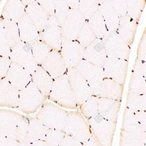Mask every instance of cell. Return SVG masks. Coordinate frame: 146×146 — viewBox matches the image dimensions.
<instances>
[{
  "mask_svg": "<svg viewBox=\"0 0 146 146\" xmlns=\"http://www.w3.org/2000/svg\"><path fill=\"white\" fill-rule=\"evenodd\" d=\"M68 111L50 102H45L36 113L35 117L48 129L64 131Z\"/></svg>",
  "mask_w": 146,
  "mask_h": 146,
  "instance_id": "3",
  "label": "cell"
},
{
  "mask_svg": "<svg viewBox=\"0 0 146 146\" xmlns=\"http://www.w3.org/2000/svg\"><path fill=\"white\" fill-rule=\"evenodd\" d=\"M124 85L114 80L105 78L100 89L98 96L111 100H121Z\"/></svg>",
  "mask_w": 146,
  "mask_h": 146,
  "instance_id": "26",
  "label": "cell"
},
{
  "mask_svg": "<svg viewBox=\"0 0 146 146\" xmlns=\"http://www.w3.org/2000/svg\"><path fill=\"white\" fill-rule=\"evenodd\" d=\"M25 13L22 1H7L3 6L1 18L18 23Z\"/></svg>",
  "mask_w": 146,
  "mask_h": 146,
  "instance_id": "28",
  "label": "cell"
},
{
  "mask_svg": "<svg viewBox=\"0 0 146 146\" xmlns=\"http://www.w3.org/2000/svg\"><path fill=\"white\" fill-rule=\"evenodd\" d=\"M66 73L78 108L93 95L91 90L86 80L76 67L67 69Z\"/></svg>",
  "mask_w": 146,
  "mask_h": 146,
  "instance_id": "11",
  "label": "cell"
},
{
  "mask_svg": "<svg viewBox=\"0 0 146 146\" xmlns=\"http://www.w3.org/2000/svg\"><path fill=\"white\" fill-rule=\"evenodd\" d=\"M69 9H78L80 0L78 1H65Z\"/></svg>",
  "mask_w": 146,
  "mask_h": 146,
  "instance_id": "48",
  "label": "cell"
},
{
  "mask_svg": "<svg viewBox=\"0 0 146 146\" xmlns=\"http://www.w3.org/2000/svg\"><path fill=\"white\" fill-rule=\"evenodd\" d=\"M47 99L31 82L19 93V109L27 115L33 114L38 111Z\"/></svg>",
  "mask_w": 146,
  "mask_h": 146,
  "instance_id": "6",
  "label": "cell"
},
{
  "mask_svg": "<svg viewBox=\"0 0 146 146\" xmlns=\"http://www.w3.org/2000/svg\"><path fill=\"white\" fill-rule=\"evenodd\" d=\"M55 16L60 26L63 25L69 11V7L65 1H54Z\"/></svg>",
  "mask_w": 146,
  "mask_h": 146,
  "instance_id": "40",
  "label": "cell"
},
{
  "mask_svg": "<svg viewBox=\"0 0 146 146\" xmlns=\"http://www.w3.org/2000/svg\"><path fill=\"white\" fill-rule=\"evenodd\" d=\"M137 58L146 61V35H143L138 47Z\"/></svg>",
  "mask_w": 146,
  "mask_h": 146,
  "instance_id": "45",
  "label": "cell"
},
{
  "mask_svg": "<svg viewBox=\"0 0 146 146\" xmlns=\"http://www.w3.org/2000/svg\"><path fill=\"white\" fill-rule=\"evenodd\" d=\"M19 92L5 78L1 80V106L18 108Z\"/></svg>",
  "mask_w": 146,
  "mask_h": 146,
  "instance_id": "23",
  "label": "cell"
},
{
  "mask_svg": "<svg viewBox=\"0 0 146 146\" xmlns=\"http://www.w3.org/2000/svg\"><path fill=\"white\" fill-rule=\"evenodd\" d=\"M129 92L137 95H145L146 77L132 71L129 85Z\"/></svg>",
  "mask_w": 146,
  "mask_h": 146,
  "instance_id": "33",
  "label": "cell"
},
{
  "mask_svg": "<svg viewBox=\"0 0 146 146\" xmlns=\"http://www.w3.org/2000/svg\"><path fill=\"white\" fill-rule=\"evenodd\" d=\"M126 105V107L133 111H146V94L137 95L128 92Z\"/></svg>",
  "mask_w": 146,
  "mask_h": 146,
  "instance_id": "32",
  "label": "cell"
},
{
  "mask_svg": "<svg viewBox=\"0 0 146 146\" xmlns=\"http://www.w3.org/2000/svg\"><path fill=\"white\" fill-rule=\"evenodd\" d=\"M135 113L140 123L146 127V111H135Z\"/></svg>",
  "mask_w": 146,
  "mask_h": 146,
  "instance_id": "47",
  "label": "cell"
},
{
  "mask_svg": "<svg viewBox=\"0 0 146 146\" xmlns=\"http://www.w3.org/2000/svg\"><path fill=\"white\" fill-rule=\"evenodd\" d=\"M108 58L102 40L96 38L84 50L83 59L93 64L103 68Z\"/></svg>",
  "mask_w": 146,
  "mask_h": 146,
  "instance_id": "17",
  "label": "cell"
},
{
  "mask_svg": "<svg viewBox=\"0 0 146 146\" xmlns=\"http://www.w3.org/2000/svg\"><path fill=\"white\" fill-rule=\"evenodd\" d=\"M99 10L104 19L109 32L117 31L120 18L113 8L111 1H100Z\"/></svg>",
  "mask_w": 146,
  "mask_h": 146,
  "instance_id": "27",
  "label": "cell"
},
{
  "mask_svg": "<svg viewBox=\"0 0 146 146\" xmlns=\"http://www.w3.org/2000/svg\"><path fill=\"white\" fill-rule=\"evenodd\" d=\"M96 38L87 20H86L79 33L77 41L85 48Z\"/></svg>",
  "mask_w": 146,
  "mask_h": 146,
  "instance_id": "37",
  "label": "cell"
},
{
  "mask_svg": "<svg viewBox=\"0 0 146 146\" xmlns=\"http://www.w3.org/2000/svg\"><path fill=\"white\" fill-rule=\"evenodd\" d=\"M34 56L38 65H41L52 50L49 45L40 38L32 45Z\"/></svg>",
  "mask_w": 146,
  "mask_h": 146,
  "instance_id": "31",
  "label": "cell"
},
{
  "mask_svg": "<svg viewBox=\"0 0 146 146\" xmlns=\"http://www.w3.org/2000/svg\"><path fill=\"white\" fill-rule=\"evenodd\" d=\"M87 120L92 135L98 146H111L117 123L105 119L98 113Z\"/></svg>",
  "mask_w": 146,
  "mask_h": 146,
  "instance_id": "4",
  "label": "cell"
},
{
  "mask_svg": "<svg viewBox=\"0 0 146 146\" xmlns=\"http://www.w3.org/2000/svg\"><path fill=\"white\" fill-rule=\"evenodd\" d=\"M85 21L78 9H70L66 18L61 27L62 38L77 40Z\"/></svg>",
  "mask_w": 146,
  "mask_h": 146,
  "instance_id": "14",
  "label": "cell"
},
{
  "mask_svg": "<svg viewBox=\"0 0 146 146\" xmlns=\"http://www.w3.org/2000/svg\"><path fill=\"white\" fill-rule=\"evenodd\" d=\"M98 96L92 95L78 107L87 119L98 113Z\"/></svg>",
  "mask_w": 146,
  "mask_h": 146,
  "instance_id": "35",
  "label": "cell"
},
{
  "mask_svg": "<svg viewBox=\"0 0 146 146\" xmlns=\"http://www.w3.org/2000/svg\"><path fill=\"white\" fill-rule=\"evenodd\" d=\"M64 131L80 142L83 146L92 135L88 121L78 108L76 111H68Z\"/></svg>",
  "mask_w": 146,
  "mask_h": 146,
  "instance_id": "5",
  "label": "cell"
},
{
  "mask_svg": "<svg viewBox=\"0 0 146 146\" xmlns=\"http://www.w3.org/2000/svg\"><path fill=\"white\" fill-rule=\"evenodd\" d=\"M145 0H127V15L138 22L146 5Z\"/></svg>",
  "mask_w": 146,
  "mask_h": 146,
  "instance_id": "34",
  "label": "cell"
},
{
  "mask_svg": "<svg viewBox=\"0 0 146 146\" xmlns=\"http://www.w3.org/2000/svg\"><path fill=\"white\" fill-rule=\"evenodd\" d=\"M100 1L80 0L78 10L85 20H88L99 9Z\"/></svg>",
  "mask_w": 146,
  "mask_h": 146,
  "instance_id": "36",
  "label": "cell"
},
{
  "mask_svg": "<svg viewBox=\"0 0 146 146\" xmlns=\"http://www.w3.org/2000/svg\"><path fill=\"white\" fill-rule=\"evenodd\" d=\"M129 61L120 58H108L103 67L105 78L114 80L124 85L128 71Z\"/></svg>",
  "mask_w": 146,
  "mask_h": 146,
  "instance_id": "13",
  "label": "cell"
},
{
  "mask_svg": "<svg viewBox=\"0 0 146 146\" xmlns=\"http://www.w3.org/2000/svg\"><path fill=\"white\" fill-rule=\"evenodd\" d=\"M108 58H120L129 61L131 46L125 42L117 32H108L102 39Z\"/></svg>",
  "mask_w": 146,
  "mask_h": 146,
  "instance_id": "9",
  "label": "cell"
},
{
  "mask_svg": "<svg viewBox=\"0 0 146 146\" xmlns=\"http://www.w3.org/2000/svg\"><path fill=\"white\" fill-rule=\"evenodd\" d=\"M27 14L35 23L40 33L47 25L49 17L37 1H22Z\"/></svg>",
  "mask_w": 146,
  "mask_h": 146,
  "instance_id": "19",
  "label": "cell"
},
{
  "mask_svg": "<svg viewBox=\"0 0 146 146\" xmlns=\"http://www.w3.org/2000/svg\"><path fill=\"white\" fill-rule=\"evenodd\" d=\"M54 80L65 75L67 68L60 52L52 49L41 65Z\"/></svg>",
  "mask_w": 146,
  "mask_h": 146,
  "instance_id": "18",
  "label": "cell"
},
{
  "mask_svg": "<svg viewBox=\"0 0 146 146\" xmlns=\"http://www.w3.org/2000/svg\"><path fill=\"white\" fill-rule=\"evenodd\" d=\"M40 5L45 11L49 17L55 16V3L54 1H37Z\"/></svg>",
  "mask_w": 146,
  "mask_h": 146,
  "instance_id": "42",
  "label": "cell"
},
{
  "mask_svg": "<svg viewBox=\"0 0 146 146\" xmlns=\"http://www.w3.org/2000/svg\"><path fill=\"white\" fill-rule=\"evenodd\" d=\"M29 126V118L17 111L1 109V138H8L23 146Z\"/></svg>",
  "mask_w": 146,
  "mask_h": 146,
  "instance_id": "1",
  "label": "cell"
},
{
  "mask_svg": "<svg viewBox=\"0 0 146 146\" xmlns=\"http://www.w3.org/2000/svg\"><path fill=\"white\" fill-rule=\"evenodd\" d=\"M21 40L32 45L40 38V33L36 26L25 13L18 23Z\"/></svg>",
  "mask_w": 146,
  "mask_h": 146,
  "instance_id": "21",
  "label": "cell"
},
{
  "mask_svg": "<svg viewBox=\"0 0 146 146\" xmlns=\"http://www.w3.org/2000/svg\"><path fill=\"white\" fill-rule=\"evenodd\" d=\"M138 22L135 21L126 15L120 18L117 30V33L129 46L135 41Z\"/></svg>",
  "mask_w": 146,
  "mask_h": 146,
  "instance_id": "24",
  "label": "cell"
},
{
  "mask_svg": "<svg viewBox=\"0 0 146 146\" xmlns=\"http://www.w3.org/2000/svg\"><path fill=\"white\" fill-rule=\"evenodd\" d=\"M146 141H144L135 135L121 129L119 145L124 146H145Z\"/></svg>",
  "mask_w": 146,
  "mask_h": 146,
  "instance_id": "38",
  "label": "cell"
},
{
  "mask_svg": "<svg viewBox=\"0 0 146 146\" xmlns=\"http://www.w3.org/2000/svg\"><path fill=\"white\" fill-rule=\"evenodd\" d=\"M1 60V80L5 78L8 72L10 64L11 63V60L10 58L7 56H0Z\"/></svg>",
  "mask_w": 146,
  "mask_h": 146,
  "instance_id": "43",
  "label": "cell"
},
{
  "mask_svg": "<svg viewBox=\"0 0 146 146\" xmlns=\"http://www.w3.org/2000/svg\"><path fill=\"white\" fill-rule=\"evenodd\" d=\"M48 128L35 116L29 117V126L27 137L23 146H30V144L38 140H45V135Z\"/></svg>",
  "mask_w": 146,
  "mask_h": 146,
  "instance_id": "25",
  "label": "cell"
},
{
  "mask_svg": "<svg viewBox=\"0 0 146 146\" xmlns=\"http://www.w3.org/2000/svg\"><path fill=\"white\" fill-rule=\"evenodd\" d=\"M121 104V100H116L98 96V114L106 119L117 123Z\"/></svg>",
  "mask_w": 146,
  "mask_h": 146,
  "instance_id": "22",
  "label": "cell"
},
{
  "mask_svg": "<svg viewBox=\"0 0 146 146\" xmlns=\"http://www.w3.org/2000/svg\"><path fill=\"white\" fill-rule=\"evenodd\" d=\"M11 60L23 67L32 76L38 67L34 56L32 45L21 40L12 49Z\"/></svg>",
  "mask_w": 146,
  "mask_h": 146,
  "instance_id": "8",
  "label": "cell"
},
{
  "mask_svg": "<svg viewBox=\"0 0 146 146\" xmlns=\"http://www.w3.org/2000/svg\"><path fill=\"white\" fill-rule=\"evenodd\" d=\"M40 38L51 48L60 52L62 46V27L55 16L49 17L45 29L40 33Z\"/></svg>",
  "mask_w": 146,
  "mask_h": 146,
  "instance_id": "15",
  "label": "cell"
},
{
  "mask_svg": "<svg viewBox=\"0 0 146 146\" xmlns=\"http://www.w3.org/2000/svg\"><path fill=\"white\" fill-rule=\"evenodd\" d=\"M0 29V56L10 58L12 49L21 40L18 25L17 23L1 18Z\"/></svg>",
  "mask_w": 146,
  "mask_h": 146,
  "instance_id": "7",
  "label": "cell"
},
{
  "mask_svg": "<svg viewBox=\"0 0 146 146\" xmlns=\"http://www.w3.org/2000/svg\"><path fill=\"white\" fill-rule=\"evenodd\" d=\"M87 21L96 38L102 40L109 32L104 19L99 9Z\"/></svg>",
  "mask_w": 146,
  "mask_h": 146,
  "instance_id": "30",
  "label": "cell"
},
{
  "mask_svg": "<svg viewBox=\"0 0 146 146\" xmlns=\"http://www.w3.org/2000/svg\"><path fill=\"white\" fill-rule=\"evenodd\" d=\"M76 68L87 82L92 95L98 96L100 89L105 78L103 68L84 59L78 63Z\"/></svg>",
  "mask_w": 146,
  "mask_h": 146,
  "instance_id": "10",
  "label": "cell"
},
{
  "mask_svg": "<svg viewBox=\"0 0 146 146\" xmlns=\"http://www.w3.org/2000/svg\"><path fill=\"white\" fill-rule=\"evenodd\" d=\"M48 99L62 108L71 110L78 108L66 73L54 80Z\"/></svg>",
  "mask_w": 146,
  "mask_h": 146,
  "instance_id": "2",
  "label": "cell"
},
{
  "mask_svg": "<svg viewBox=\"0 0 146 146\" xmlns=\"http://www.w3.org/2000/svg\"><path fill=\"white\" fill-rule=\"evenodd\" d=\"M84 48L77 40L62 38L60 53L67 68H75L83 60Z\"/></svg>",
  "mask_w": 146,
  "mask_h": 146,
  "instance_id": "12",
  "label": "cell"
},
{
  "mask_svg": "<svg viewBox=\"0 0 146 146\" xmlns=\"http://www.w3.org/2000/svg\"><path fill=\"white\" fill-rule=\"evenodd\" d=\"M121 129L135 135L146 141V127L141 124L138 120L135 111L127 107L123 114Z\"/></svg>",
  "mask_w": 146,
  "mask_h": 146,
  "instance_id": "20",
  "label": "cell"
},
{
  "mask_svg": "<svg viewBox=\"0 0 146 146\" xmlns=\"http://www.w3.org/2000/svg\"><path fill=\"white\" fill-rule=\"evenodd\" d=\"M132 71L146 77V61L140 60L139 58H136L135 60Z\"/></svg>",
  "mask_w": 146,
  "mask_h": 146,
  "instance_id": "44",
  "label": "cell"
},
{
  "mask_svg": "<svg viewBox=\"0 0 146 146\" xmlns=\"http://www.w3.org/2000/svg\"><path fill=\"white\" fill-rule=\"evenodd\" d=\"M32 82L48 98L51 91L54 80L41 66H38L32 76Z\"/></svg>",
  "mask_w": 146,
  "mask_h": 146,
  "instance_id": "29",
  "label": "cell"
},
{
  "mask_svg": "<svg viewBox=\"0 0 146 146\" xmlns=\"http://www.w3.org/2000/svg\"><path fill=\"white\" fill-rule=\"evenodd\" d=\"M64 131L59 129H48L45 139L48 146H60L64 136Z\"/></svg>",
  "mask_w": 146,
  "mask_h": 146,
  "instance_id": "39",
  "label": "cell"
},
{
  "mask_svg": "<svg viewBox=\"0 0 146 146\" xmlns=\"http://www.w3.org/2000/svg\"><path fill=\"white\" fill-rule=\"evenodd\" d=\"M5 78L20 92L32 82V75L20 65L11 62Z\"/></svg>",
  "mask_w": 146,
  "mask_h": 146,
  "instance_id": "16",
  "label": "cell"
},
{
  "mask_svg": "<svg viewBox=\"0 0 146 146\" xmlns=\"http://www.w3.org/2000/svg\"><path fill=\"white\" fill-rule=\"evenodd\" d=\"M111 3L113 8L119 18L127 15V0H113L111 1Z\"/></svg>",
  "mask_w": 146,
  "mask_h": 146,
  "instance_id": "41",
  "label": "cell"
},
{
  "mask_svg": "<svg viewBox=\"0 0 146 146\" xmlns=\"http://www.w3.org/2000/svg\"><path fill=\"white\" fill-rule=\"evenodd\" d=\"M61 146H83V145L75 138L65 133L60 145Z\"/></svg>",
  "mask_w": 146,
  "mask_h": 146,
  "instance_id": "46",
  "label": "cell"
}]
</instances>
